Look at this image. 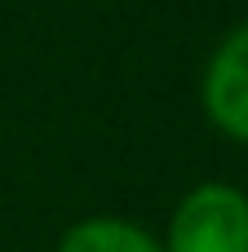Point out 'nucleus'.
<instances>
[{"label":"nucleus","mask_w":248,"mask_h":252,"mask_svg":"<svg viewBox=\"0 0 248 252\" xmlns=\"http://www.w3.org/2000/svg\"><path fill=\"white\" fill-rule=\"evenodd\" d=\"M164 252H248V195L226 182L195 186L173 213Z\"/></svg>","instance_id":"1"},{"label":"nucleus","mask_w":248,"mask_h":252,"mask_svg":"<svg viewBox=\"0 0 248 252\" xmlns=\"http://www.w3.org/2000/svg\"><path fill=\"white\" fill-rule=\"evenodd\" d=\"M204 106L231 137L248 142V27L217 49L204 75Z\"/></svg>","instance_id":"2"},{"label":"nucleus","mask_w":248,"mask_h":252,"mask_svg":"<svg viewBox=\"0 0 248 252\" xmlns=\"http://www.w3.org/2000/svg\"><path fill=\"white\" fill-rule=\"evenodd\" d=\"M58 252H164L146 230L120 217H89L62 235Z\"/></svg>","instance_id":"3"}]
</instances>
